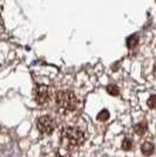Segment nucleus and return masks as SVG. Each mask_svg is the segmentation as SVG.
Listing matches in <instances>:
<instances>
[{
  "instance_id": "3",
  "label": "nucleus",
  "mask_w": 156,
  "mask_h": 157,
  "mask_svg": "<svg viewBox=\"0 0 156 157\" xmlns=\"http://www.w3.org/2000/svg\"><path fill=\"white\" fill-rule=\"evenodd\" d=\"M37 127H38V129L41 134L49 135V134H52L54 128H55V122L51 116L45 115V116H41V117L38 118Z\"/></svg>"
},
{
  "instance_id": "7",
  "label": "nucleus",
  "mask_w": 156,
  "mask_h": 157,
  "mask_svg": "<svg viewBox=\"0 0 156 157\" xmlns=\"http://www.w3.org/2000/svg\"><path fill=\"white\" fill-rule=\"evenodd\" d=\"M137 42H138V36H137V34H135V35H131L129 39H128V47H130V48H134V47L137 45Z\"/></svg>"
},
{
  "instance_id": "1",
  "label": "nucleus",
  "mask_w": 156,
  "mask_h": 157,
  "mask_svg": "<svg viewBox=\"0 0 156 157\" xmlns=\"http://www.w3.org/2000/svg\"><path fill=\"white\" fill-rule=\"evenodd\" d=\"M61 141H62V144L68 149L76 148V147H80L81 144H84L85 134L79 128L66 127L61 131Z\"/></svg>"
},
{
  "instance_id": "11",
  "label": "nucleus",
  "mask_w": 156,
  "mask_h": 157,
  "mask_svg": "<svg viewBox=\"0 0 156 157\" xmlns=\"http://www.w3.org/2000/svg\"><path fill=\"white\" fill-rule=\"evenodd\" d=\"M148 107L151 108V109H154L156 108V95H151L148 100Z\"/></svg>"
},
{
  "instance_id": "5",
  "label": "nucleus",
  "mask_w": 156,
  "mask_h": 157,
  "mask_svg": "<svg viewBox=\"0 0 156 157\" xmlns=\"http://www.w3.org/2000/svg\"><path fill=\"white\" fill-rule=\"evenodd\" d=\"M141 150H142V154L144 156H150L154 152V145L151 143H149V142H146V143L142 144Z\"/></svg>"
},
{
  "instance_id": "12",
  "label": "nucleus",
  "mask_w": 156,
  "mask_h": 157,
  "mask_svg": "<svg viewBox=\"0 0 156 157\" xmlns=\"http://www.w3.org/2000/svg\"><path fill=\"white\" fill-rule=\"evenodd\" d=\"M53 157H71V156H68V155H60V154H57V155H54Z\"/></svg>"
},
{
  "instance_id": "8",
  "label": "nucleus",
  "mask_w": 156,
  "mask_h": 157,
  "mask_svg": "<svg viewBox=\"0 0 156 157\" xmlns=\"http://www.w3.org/2000/svg\"><path fill=\"white\" fill-rule=\"evenodd\" d=\"M109 118V113H108V110H106V109H103L102 111H100L98 115V120L99 121H107Z\"/></svg>"
},
{
  "instance_id": "2",
  "label": "nucleus",
  "mask_w": 156,
  "mask_h": 157,
  "mask_svg": "<svg viewBox=\"0 0 156 157\" xmlns=\"http://www.w3.org/2000/svg\"><path fill=\"white\" fill-rule=\"evenodd\" d=\"M55 98H57V103L59 107H61L62 109H66V110H74L78 105V100H76L75 94L69 90L59 92Z\"/></svg>"
},
{
  "instance_id": "6",
  "label": "nucleus",
  "mask_w": 156,
  "mask_h": 157,
  "mask_svg": "<svg viewBox=\"0 0 156 157\" xmlns=\"http://www.w3.org/2000/svg\"><path fill=\"white\" fill-rule=\"evenodd\" d=\"M147 129H148V125H147V122H146V121L140 122V123H137V124L134 127V130H135V132H136L137 135H143V134H146Z\"/></svg>"
},
{
  "instance_id": "4",
  "label": "nucleus",
  "mask_w": 156,
  "mask_h": 157,
  "mask_svg": "<svg viewBox=\"0 0 156 157\" xmlns=\"http://www.w3.org/2000/svg\"><path fill=\"white\" fill-rule=\"evenodd\" d=\"M49 95H51V92H49V88L47 86H39L35 89V101L39 105L46 103L49 98Z\"/></svg>"
},
{
  "instance_id": "13",
  "label": "nucleus",
  "mask_w": 156,
  "mask_h": 157,
  "mask_svg": "<svg viewBox=\"0 0 156 157\" xmlns=\"http://www.w3.org/2000/svg\"><path fill=\"white\" fill-rule=\"evenodd\" d=\"M154 75H155V76H156V66H155V67H154Z\"/></svg>"
},
{
  "instance_id": "9",
  "label": "nucleus",
  "mask_w": 156,
  "mask_h": 157,
  "mask_svg": "<svg viewBox=\"0 0 156 157\" xmlns=\"http://www.w3.org/2000/svg\"><path fill=\"white\" fill-rule=\"evenodd\" d=\"M107 92L109 93L111 95L116 96V95H119V88H117V86H115V85H109L107 87Z\"/></svg>"
},
{
  "instance_id": "10",
  "label": "nucleus",
  "mask_w": 156,
  "mask_h": 157,
  "mask_svg": "<svg viewBox=\"0 0 156 157\" xmlns=\"http://www.w3.org/2000/svg\"><path fill=\"white\" fill-rule=\"evenodd\" d=\"M131 145H133V142L130 138H124L123 143H122V149L123 150H130L131 149Z\"/></svg>"
}]
</instances>
